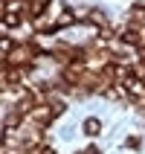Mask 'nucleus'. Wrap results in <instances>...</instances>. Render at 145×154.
<instances>
[{
  "label": "nucleus",
  "mask_w": 145,
  "mask_h": 154,
  "mask_svg": "<svg viewBox=\"0 0 145 154\" xmlns=\"http://www.w3.org/2000/svg\"><path fill=\"white\" fill-rule=\"evenodd\" d=\"M50 6V0H29V6H26V15H32V17H38L44 12V9Z\"/></svg>",
  "instance_id": "nucleus-1"
},
{
  "label": "nucleus",
  "mask_w": 145,
  "mask_h": 154,
  "mask_svg": "<svg viewBox=\"0 0 145 154\" xmlns=\"http://www.w3.org/2000/svg\"><path fill=\"white\" fill-rule=\"evenodd\" d=\"M87 17H90V20H93L96 26H102V29H107V20H104V15H102V12H96V9H93V12H90Z\"/></svg>",
  "instance_id": "nucleus-2"
},
{
  "label": "nucleus",
  "mask_w": 145,
  "mask_h": 154,
  "mask_svg": "<svg viewBox=\"0 0 145 154\" xmlns=\"http://www.w3.org/2000/svg\"><path fill=\"white\" fill-rule=\"evenodd\" d=\"M99 128H102V125H99V119H87V122H84V131H87V134H96Z\"/></svg>",
  "instance_id": "nucleus-3"
},
{
  "label": "nucleus",
  "mask_w": 145,
  "mask_h": 154,
  "mask_svg": "<svg viewBox=\"0 0 145 154\" xmlns=\"http://www.w3.org/2000/svg\"><path fill=\"white\" fill-rule=\"evenodd\" d=\"M81 154H99V151H96V148L90 146V148H84V151H81Z\"/></svg>",
  "instance_id": "nucleus-4"
}]
</instances>
